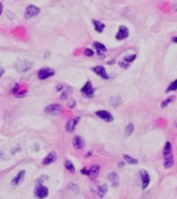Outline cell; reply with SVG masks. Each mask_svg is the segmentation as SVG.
<instances>
[{
  "label": "cell",
  "instance_id": "obj_1",
  "mask_svg": "<svg viewBox=\"0 0 177 199\" xmlns=\"http://www.w3.org/2000/svg\"><path fill=\"white\" fill-rule=\"evenodd\" d=\"M32 67H33V64H32L31 61H28V60H21V61L15 62V69H17L18 72H21V73L29 71Z\"/></svg>",
  "mask_w": 177,
  "mask_h": 199
},
{
  "label": "cell",
  "instance_id": "obj_2",
  "mask_svg": "<svg viewBox=\"0 0 177 199\" xmlns=\"http://www.w3.org/2000/svg\"><path fill=\"white\" fill-rule=\"evenodd\" d=\"M80 91H82V95L83 97H86V98H91V97H94V87H93V84H91V82H86Z\"/></svg>",
  "mask_w": 177,
  "mask_h": 199
},
{
  "label": "cell",
  "instance_id": "obj_3",
  "mask_svg": "<svg viewBox=\"0 0 177 199\" xmlns=\"http://www.w3.org/2000/svg\"><path fill=\"white\" fill-rule=\"evenodd\" d=\"M39 12H40V8L36 6H33V4H31V6H28L25 8V12H24V15H25V18H33V17H36Z\"/></svg>",
  "mask_w": 177,
  "mask_h": 199
},
{
  "label": "cell",
  "instance_id": "obj_4",
  "mask_svg": "<svg viewBox=\"0 0 177 199\" xmlns=\"http://www.w3.org/2000/svg\"><path fill=\"white\" fill-rule=\"evenodd\" d=\"M54 73H56V72H54V69L46 68V67H44V68H42L38 72V78L40 79V80H44V79H49V78H51Z\"/></svg>",
  "mask_w": 177,
  "mask_h": 199
},
{
  "label": "cell",
  "instance_id": "obj_5",
  "mask_svg": "<svg viewBox=\"0 0 177 199\" xmlns=\"http://www.w3.org/2000/svg\"><path fill=\"white\" fill-rule=\"evenodd\" d=\"M49 195V188L44 185H38L35 188V196L39 199H44Z\"/></svg>",
  "mask_w": 177,
  "mask_h": 199
},
{
  "label": "cell",
  "instance_id": "obj_6",
  "mask_svg": "<svg viewBox=\"0 0 177 199\" xmlns=\"http://www.w3.org/2000/svg\"><path fill=\"white\" fill-rule=\"evenodd\" d=\"M61 111H62V106L60 104H51V105H47L44 108V112L49 113V115H57Z\"/></svg>",
  "mask_w": 177,
  "mask_h": 199
},
{
  "label": "cell",
  "instance_id": "obj_7",
  "mask_svg": "<svg viewBox=\"0 0 177 199\" xmlns=\"http://www.w3.org/2000/svg\"><path fill=\"white\" fill-rule=\"evenodd\" d=\"M140 178H141V188L145 189L147 187L150 185V174L147 170H140Z\"/></svg>",
  "mask_w": 177,
  "mask_h": 199
},
{
  "label": "cell",
  "instance_id": "obj_8",
  "mask_svg": "<svg viewBox=\"0 0 177 199\" xmlns=\"http://www.w3.org/2000/svg\"><path fill=\"white\" fill-rule=\"evenodd\" d=\"M95 115L98 116V118H101L102 120H105V122H112L114 120V116L109 113L108 111H104V109H100V111L95 112Z\"/></svg>",
  "mask_w": 177,
  "mask_h": 199
},
{
  "label": "cell",
  "instance_id": "obj_9",
  "mask_svg": "<svg viewBox=\"0 0 177 199\" xmlns=\"http://www.w3.org/2000/svg\"><path fill=\"white\" fill-rule=\"evenodd\" d=\"M127 36H129V29L122 25L119 28V31H118V33H116V40H125V39H127Z\"/></svg>",
  "mask_w": 177,
  "mask_h": 199
},
{
  "label": "cell",
  "instance_id": "obj_10",
  "mask_svg": "<svg viewBox=\"0 0 177 199\" xmlns=\"http://www.w3.org/2000/svg\"><path fill=\"white\" fill-rule=\"evenodd\" d=\"M174 163V159H173V152L172 154H166L163 155V166L166 169H170Z\"/></svg>",
  "mask_w": 177,
  "mask_h": 199
},
{
  "label": "cell",
  "instance_id": "obj_11",
  "mask_svg": "<svg viewBox=\"0 0 177 199\" xmlns=\"http://www.w3.org/2000/svg\"><path fill=\"white\" fill-rule=\"evenodd\" d=\"M93 72L97 73L98 76H101L104 80H108V79H109V76H108V73L105 72V68H104V67H94V68H93Z\"/></svg>",
  "mask_w": 177,
  "mask_h": 199
},
{
  "label": "cell",
  "instance_id": "obj_12",
  "mask_svg": "<svg viewBox=\"0 0 177 199\" xmlns=\"http://www.w3.org/2000/svg\"><path fill=\"white\" fill-rule=\"evenodd\" d=\"M78 122H79V118H73V119H71V120H68L67 124H65L67 131H68V133H72V131L75 130V126L78 124Z\"/></svg>",
  "mask_w": 177,
  "mask_h": 199
},
{
  "label": "cell",
  "instance_id": "obj_13",
  "mask_svg": "<svg viewBox=\"0 0 177 199\" xmlns=\"http://www.w3.org/2000/svg\"><path fill=\"white\" fill-rule=\"evenodd\" d=\"M72 143H73V147L78 149H80L84 147V140H83V137L80 136H75L73 137V140H72Z\"/></svg>",
  "mask_w": 177,
  "mask_h": 199
},
{
  "label": "cell",
  "instance_id": "obj_14",
  "mask_svg": "<svg viewBox=\"0 0 177 199\" xmlns=\"http://www.w3.org/2000/svg\"><path fill=\"white\" fill-rule=\"evenodd\" d=\"M56 159H57V154H56V152H50V154H49V155H47L43 159V162H42V163H43L44 166H47V165L53 163V162L56 161Z\"/></svg>",
  "mask_w": 177,
  "mask_h": 199
},
{
  "label": "cell",
  "instance_id": "obj_15",
  "mask_svg": "<svg viewBox=\"0 0 177 199\" xmlns=\"http://www.w3.org/2000/svg\"><path fill=\"white\" fill-rule=\"evenodd\" d=\"M94 47L98 51V56L101 57V58H104V53H107V47L102 43H100V42H94Z\"/></svg>",
  "mask_w": 177,
  "mask_h": 199
},
{
  "label": "cell",
  "instance_id": "obj_16",
  "mask_svg": "<svg viewBox=\"0 0 177 199\" xmlns=\"http://www.w3.org/2000/svg\"><path fill=\"white\" fill-rule=\"evenodd\" d=\"M108 180L112 183V187L116 188V187L119 185V177H118V174L116 173H109L108 174Z\"/></svg>",
  "mask_w": 177,
  "mask_h": 199
},
{
  "label": "cell",
  "instance_id": "obj_17",
  "mask_svg": "<svg viewBox=\"0 0 177 199\" xmlns=\"http://www.w3.org/2000/svg\"><path fill=\"white\" fill-rule=\"evenodd\" d=\"M24 177H25V170H21V172L15 176V178L11 181V184H13V185H18L19 183L24 180Z\"/></svg>",
  "mask_w": 177,
  "mask_h": 199
},
{
  "label": "cell",
  "instance_id": "obj_18",
  "mask_svg": "<svg viewBox=\"0 0 177 199\" xmlns=\"http://www.w3.org/2000/svg\"><path fill=\"white\" fill-rule=\"evenodd\" d=\"M98 172H100V166H98V165H93L89 169V177H91V178L97 177Z\"/></svg>",
  "mask_w": 177,
  "mask_h": 199
},
{
  "label": "cell",
  "instance_id": "obj_19",
  "mask_svg": "<svg viewBox=\"0 0 177 199\" xmlns=\"http://www.w3.org/2000/svg\"><path fill=\"white\" fill-rule=\"evenodd\" d=\"M93 25H94V29L95 32H98V33H101L104 31V28H105V25L100 22V21H97V19H93Z\"/></svg>",
  "mask_w": 177,
  "mask_h": 199
},
{
  "label": "cell",
  "instance_id": "obj_20",
  "mask_svg": "<svg viewBox=\"0 0 177 199\" xmlns=\"http://www.w3.org/2000/svg\"><path fill=\"white\" fill-rule=\"evenodd\" d=\"M107 191H108V187L104 185V184H102V185H98V187H97V194H98L100 196H104V195L107 194Z\"/></svg>",
  "mask_w": 177,
  "mask_h": 199
},
{
  "label": "cell",
  "instance_id": "obj_21",
  "mask_svg": "<svg viewBox=\"0 0 177 199\" xmlns=\"http://www.w3.org/2000/svg\"><path fill=\"white\" fill-rule=\"evenodd\" d=\"M123 159H125L127 163H130V165H137V163H139V161H137V159L132 158L130 155H123Z\"/></svg>",
  "mask_w": 177,
  "mask_h": 199
},
{
  "label": "cell",
  "instance_id": "obj_22",
  "mask_svg": "<svg viewBox=\"0 0 177 199\" xmlns=\"http://www.w3.org/2000/svg\"><path fill=\"white\" fill-rule=\"evenodd\" d=\"M133 130H134V126H133V123H129V124L126 126V129H125V136H126V137L132 136Z\"/></svg>",
  "mask_w": 177,
  "mask_h": 199
},
{
  "label": "cell",
  "instance_id": "obj_23",
  "mask_svg": "<svg viewBox=\"0 0 177 199\" xmlns=\"http://www.w3.org/2000/svg\"><path fill=\"white\" fill-rule=\"evenodd\" d=\"M65 169H68V172H71V173H75V167H73V165H72V162L71 161H65Z\"/></svg>",
  "mask_w": 177,
  "mask_h": 199
},
{
  "label": "cell",
  "instance_id": "obj_24",
  "mask_svg": "<svg viewBox=\"0 0 177 199\" xmlns=\"http://www.w3.org/2000/svg\"><path fill=\"white\" fill-rule=\"evenodd\" d=\"M174 90H177V79L174 82H172L170 84H169V87L166 89V91L167 93H170V91H174Z\"/></svg>",
  "mask_w": 177,
  "mask_h": 199
},
{
  "label": "cell",
  "instance_id": "obj_25",
  "mask_svg": "<svg viewBox=\"0 0 177 199\" xmlns=\"http://www.w3.org/2000/svg\"><path fill=\"white\" fill-rule=\"evenodd\" d=\"M166 154H172V143H169V141L163 147V155H166Z\"/></svg>",
  "mask_w": 177,
  "mask_h": 199
},
{
  "label": "cell",
  "instance_id": "obj_26",
  "mask_svg": "<svg viewBox=\"0 0 177 199\" xmlns=\"http://www.w3.org/2000/svg\"><path fill=\"white\" fill-rule=\"evenodd\" d=\"M120 102H122L120 97H112V98H111V104H112L114 106H118Z\"/></svg>",
  "mask_w": 177,
  "mask_h": 199
},
{
  "label": "cell",
  "instance_id": "obj_27",
  "mask_svg": "<svg viewBox=\"0 0 177 199\" xmlns=\"http://www.w3.org/2000/svg\"><path fill=\"white\" fill-rule=\"evenodd\" d=\"M134 60H136V54H129V56L125 57V60H123V61H126V62H129V64H130V62L134 61Z\"/></svg>",
  "mask_w": 177,
  "mask_h": 199
},
{
  "label": "cell",
  "instance_id": "obj_28",
  "mask_svg": "<svg viewBox=\"0 0 177 199\" xmlns=\"http://www.w3.org/2000/svg\"><path fill=\"white\" fill-rule=\"evenodd\" d=\"M173 100H174V97H169V98H166V100L163 101V102L161 104V106H163V108H165L166 105H169V104H170V102L173 101Z\"/></svg>",
  "mask_w": 177,
  "mask_h": 199
},
{
  "label": "cell",
  "instance_id": "obj_29",
  "mask_svg": "<svg viewBox=\"0 0 177 199\" xmlns=\"http://www.w3.org/2000/svg\"><path fill=\"white\" fill-rule=\"evenodd\" d=\"M71 93H72V89H71V87H68V90H65V91H64V93H62V95H61V98H62V100H65V98H67V97H68V95H69Z\"/></svg>",
  "mask_w": 177,
  "mask_h": 199
},
{
  "label": "cell",
  "instance_id": "obj_30",
  "mask_svg": "<svg viewBox=\"0 0 177 199\" xmlns=\"http://www.w3.org/2000/svg\"><path fill=\"white\" fill-rule=\"evenodd\" d=\"M84 56L86 57H93L94 56V51H93L91 49H86L84 50Z\"/></svg>",
  "mask_w": 177,
  "mask_h": 199
},
{
  "label": "cell",
  "instance_id": "obj_31",
  "mask_svg": "<svg viewBox=\"0 0 177 199\" xmlns=\"http://www.w3.org/2000/svg\"><path fill=\"white\" fill-rule=\"evenodd\" d=\"M119 65L122 67V68H125V69L129 68V62H126V61H120V62H119Z\"/></svg>",
  "mask_w": 177,
  "mask_h": 199
},
{
  "label": "cell",
  "instance_id": "obj_32",
  "mask_svg": "<svg viewBox=\"0 0 177 199\" xmlns=\"http://www.w3.org/2000/svg\"><path fill=\"white\" fill-rule=\"evenodd\" d=\"M25 94H26V90H24V91H18V93H15V95H17V97H24Z\"/></svg>",
  "mask_w": 177,
  "mask_h": 199
},
{
  "label": "cell",
  "instance_id": "obj_33",
  "mask_svg": "<svg viewBox=\"0 0 177 199\" xmlns=\"http://www.w3.org/2000/svg\"><path fill=\"white\" fill-rule=\"evenodd\" d=\"M68 105H69V108H73V106H75V101H73V100H69Z\"/></svg>",
  "mask_w": 177,
  "mask_h": 199
},
{
  "label": "cell",
  "instance_id": "obj_34",
  "mask_svg": "<svg viewBox=\"0 0 177 199\" xmlns=\"http://www.w3.org/2000/svg\"><path fill=\"white\" fill-rule=\"evenodd\" d=\"M82 173L83 174H87V176H89V170H87V169H82Z\"/></svg>",
  "mask_w": 177,
  "mask_h": 199
},
{
  "label": "cell",
  "instance_id": "obj_35",
  "mask_svg": "<svg viewBox=\"0 0 177 199\" xmlns=\"http://www.w3.org/2000/svg\"><path fill=\"white\" fill-rule=\"evenodd\" d=\"M3 73H4V69H3V68H1V67H0V78L3 76Z\"/></svg>",
  "mask_w": 177,
  "mask_h": 199
},
{
  "label": "cell",
  "instance_id": "obj_36",
  "mask_svg": "<svg viewBox=\"0 0 177 199\" xmlns=\"http://www.w3.org/2000/svg\"><path fill=\"white\" fill-rule=\"evenodd\" d=\"M1 12H3V4L0 3V15H1Z\"/></svg>",
  "mask_w": 177,
  "mask_h": 199
},
{
  "label": "cell",
  "instance_id": "obj_37",
  "mask_svg": "<svg viewBox=\"0 0 177 199\" xmlns=\"http://www.w3.org/2000/svg\"><path fill=\"white\" fill-rule=\"evenodd\" d=\"M172 42H174V43H177V37H172Z\"/></svg>",
  "mask_w": 177,
  "mask_h": 199
},
{
  "label": "cell",
  "instance_id": "obj_38",
  "mask_svg": "<svg viewBox=\"0 0 177 199\" xmlns=\"http://www.w3.org/2000/svg\"><path fill=\"white\" fill-rule=\"evenodd\" d=\"M172 10H176V11H177V4H176V6H173V7H172Z\"/></svg>",
  "mask_w": 177,
  "mask_h": 199
},
{
  "label": "cell",
  "instance_id": "obj_39",
  "mask_svg": "<svg viewBox=\"0 0 177 199\" xmlns=\"http://www.w3.org/2000/svg\"><path fill=\"white\" fill-rule=\"evenodd\" d=\"M174 126H176V127H177V120H176V122H174Z\"/></svg>",
  "mask_w": 177,
  "mask_h": 199
}]
</instances>
